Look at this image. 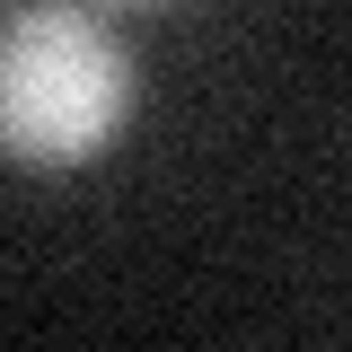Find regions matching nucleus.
Segmentation results:
<instances>
[{"instance_id": "f257e3e1", "label": "nucleus", "mask_w": 352, "mask_h": 352, "mask_svg": "<svg viewBox=\"0 0 352 352\" xmlns=\"http://www.w3.org/2000/svg\"><path fill=\"white\" fill-rule=\"evenodd\" d=\"M132 115V44L80 0L0 18V150L27 168L97 159Z\"/></svg>"}]
</instances>
